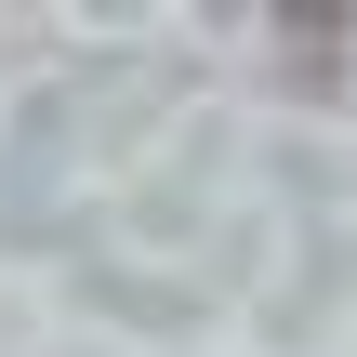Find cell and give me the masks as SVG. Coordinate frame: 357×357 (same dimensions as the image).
<instances>
[{
    "instance_id": "6da1fadb",
    "label": "cell",
    "mask_w": 357,
    "mask_h": 357,
    "mask_svg": "<svg viewBox=\"0 0 357 357\" xmlns=\"http://www.w3.org/2000/svg\"><path fill=\"white\" fill-rule=\"evenodd\" d=\"M344 53H357V13H331V0L278 13V66H291V93H344Z\"/></svg>"
}]
</instances>
